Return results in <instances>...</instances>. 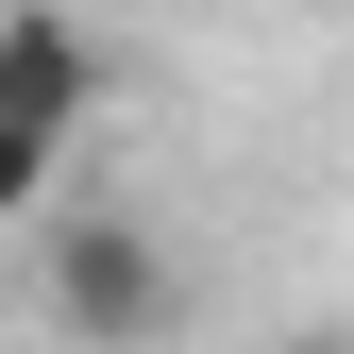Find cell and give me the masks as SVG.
Segmentation results:
<instances>
[{
  "mask_svg": "<svg viewBox=\"0 0 354 354\" xmlns=\"http://www.w3.org/2000/svg\"><path fill=\"white\" fill-rule=\"evenodd\" d=\"M34 287H51V321L84 354H152L186 321V253H169L136 203H68V186L34 203Z\"/></svg>",
  "mask_w": 354,
  "mask_h": 354,
  "instance_id": "6da1fadb",
  "label": "cell"
},
{
  "mask_svg": "<svg viewBox=\"0 0 354 354\" xmlns=\"http://www.w3.org/2000/svg\"><path fill=\"white\" fill-rule=\"evenodd\" d=\"M84 102H102V34H84L68 0H17V17H0V118L84 136Z\"/></svg>",
  "mask_w": 354,
  "mask_h": 354,
  "instance_id": "7a4b0ae2",
  "label": "cell"
},
{
  "mask_svg": "<svg viewBox=\"0 0 354 354\" xmlns=\"http://www.w3.org/2000/svg\"><path fill=\"white\" fill-rule=\"evenodd\" d=\"M68 152H84V136H51V118H0V219H34V203H51V186H68Z\"/></svg>",
  "mask_w": 354,
  "mask_h": 354,
  "instance_id": "3957f363",
  "label": "cell"
},
{
  "mask_svg": "<svg viewBox=\"0 0 354 354\" xmlns=\"http://www.w3.org/2000/svg\"><path fill=\"white\" fill-rule=\"evenodd\" d=\"M287 354H337V337H287Z\"/></svg>",
  "mask_w": 354,
  "mask_h": 354,
  "instance_id": "277c9868",
  "label": "cell"
}]
</instances>
